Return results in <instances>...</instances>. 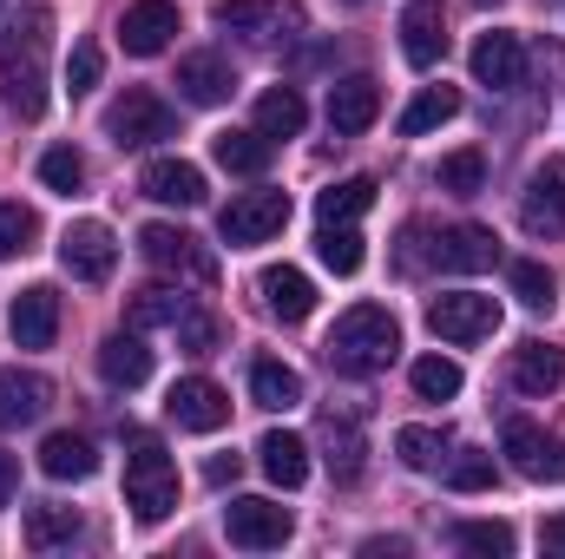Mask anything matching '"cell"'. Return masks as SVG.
Here are the masks:
<instances>
[{
	"mask_svg": "<svg viewBox=\"0 0 565 559\" xmlns=\"http://www.w3.org/2000/svg\"><path fill=\"white\" fill-rule=\"evenodd\" d=\"M46 33H53V13L46 7H20L7 40H0V99L20 119L46 113Z\"/></svg>",
	"mask_w": 565,
	"mask_h": 559,
	"instance_id": "6da1fadb",
	"label": "cell"
},
{
	"mask_svg": "<svg viewBox=\"0 0 565 559\" xmlns=\"http://www.w3.org/2000/svg\"><path fill=\"white\" fill-rule=\"evenodd\" d=\"M395 349H402V329H395V316H388L382 303L342 309L335 329H329V342H322V356H329L342 376H375V369L395 362Z\"/></svg>",
	"mask_w": 565,
	"mask_h": 559,
	"instance_id": "7a4b0ae2",
	"label": "cell"
},
{
	"mask_svg": "<svg viewBox=\"0 0 565 559\" xmlns=\"http://www.w3.org/2000/svg\"><path fill=\"white\" fill-rule=\"evenodd\" d=\"M126 507L139 520H164L178 507V467H171V454L151 434H139L132 454H126Z\"/></svg>",
	"mask_w": 565,
	"mask_h": 559,
	"instance_id": "3957f363",
	"label": "cell"
},
{
	"mask_svg": "<svg viewBox=\"0 0 565 559\" xmlns=\"http://www.w3.org/2000/svg\"><path fill=\"white\" fill-rule=\"evenodd\" d=\"M106 133H113V145H119V151H151V145L178 139V113H171L158 93L132 86L126 99H113V113H106Z\"/></svg>",
	"mask_w": 565,
	"mask_h": 559,
	"instance_id": "277c9868",
	"label": "cell"
},
{
	"mask_svg": "<svg viewBox=\"0 0 565 559\" xmlns=\"http://www.w3.org/2000/svg\"><path fill=\"white\" fill-rule=\"evenodd\" d=\"M427 329L440 342H487L500 329V303L480 296V289H447V296L427 303Z\"/></svg>",
	"mask_w": 565,
	"mask_h": 559,
	"instance_id": "5b68a950",
	"label": "cell"
},
{
	"mask_svg": "<svg viewBox=\"0 0 565 559\" xmlns=\"http://www.w3.org/2000/svg\"><path fill=\"white\" fill-rule=\"evenodd\" d=\"M139 251L158 271H171V277H184V283H217V257H211L191 231H178V224H145Z\"/></svg>",
	"mask_w": 565,
	"mask_h": 559,
	"instance_id": "8992f818",
	"label": "cell"
},
{
	"mask_svg": "<svg viewBox=\"0 0 565 559\" xmlns=\"http://www.w3.org/2000/svg\"><path fill=\"white\" fill-rule=\"evenodd\" d=\"M282 224H289V198L282 191H244V198H231L217 211L224 244H264V238H277Z\"/></svg>",
	"mask_w": 565,
	"mask_h": 559,
	"instance_id": "52a82bcc",
	"label": "cell"
},
{
	"mask_svg": "<svg viewBox=\"0 0 565 559\" xmlns=\"http://www.w3.org/2000/svg\"><path fill=\"white\" fill-rule=\"evenodd\" d=\"M60 264H66V277H79V283H106L113 264H119V244H113V231L99 218H79V224L60 231Z\"/></svg>",
	"mask_w": 565,
	"mask_h": 559,
	"instance_id": "ba28073f",
	"label": "cell"
},
{
	"mask_svg": "<svg viewBox=\"0 0 565 559\" xmlns=\"http://www.w3.org/2000/svg\"><path fill=\"white\" fill-rule=\"evenodd\" d=\"M224 534H231V547H244V553H270V547H282L296 527H289V514H282L277 500L244 494V500L224 507Z\"/></svg>",
	"mask_w": 565,
	"mask_h": 559,
	"instance_id": "9c48e42d",
	"label": "cell"
},
{
	"mask_svg": "<svg viewBox=\"0 0 565 559\" xmlns=\"http://www.w3.org/2000/svg\"><path fill=\"white\" fill-rule=\"evenodd\" d=\"M500 454H507L513 474H526V481H565V441L546 434V428H533V421H507Z\"/></svg>",
	"mask_w": 565,
	"mask_h": 559,
	"instance_id": "30bf717a",
	"label": "cell"
},
{
	"mask_svg": "<svg viewBox=\"0 0 565 559\" xmlns=\"http://www.w3.org/2000/svg\"><path fill=\"white\" fill-rule=\"evenodd\" d=\"M520 224H526L533 238H565V158H546V165L526 178Z\"/></svg>",
	"mask_w": 565,
	"mask_h": 559,
	"instance_id": "8fae6325",
	"label": "cell"
},
{
	"mask_svg": "<svg viewBox=\"0 0 565 559\" xmlns=\"http://www.w3.org/2000/svg\"><path fill=\"white\" fill-rule=\"evenodd\" d=\"M164 415L178 421V428H191V434H217L231 421V395L217 382H204V376H184V382H171Z\"/></svg>",
	"mask_w": 565,
	"mask_h": 559,
	"instance_id": "7c38bea8",
	"label": "cell"
},
{
	"mask_svg": "<svg viewBox=\"0 0 565 559\" xmlns=\"http://www.w3.org/2000/svg\"><path fill=\"white\" fill-rule=\"evenodd\" d=\"M375 119H382V80H369V73H349V80H335V86H329V126H335L342 139L369 133Z\"/></svg>",
	"mask_w": 565,
	"mask_h": 559,
	"instance_id": "4fadbf2b",
	"label": "cell"
},
{
	"mask_svg": "<svg viewBox=\"0 0 565 559\" xmlns=\"http://www.w3.org/2000/svg\"><path fill=\"white\" fill-rule=\"evenodd\" d=\"M171 33H178V7H171V0H132V7H126V20H119V46H126L132 60L164 53V46H171Z\"/></svg>",
	"mask_w": 565,
	"mask_h": 559,
	"instance_id": "5bb4252c",
	"label": "cell"
},
{
	"mask_svg": "<svg viewBox=\"0 0 565 559\" xmlns=\"http://www.w3.org/2000/svg\"><path fill=\"white\" fill-rule=\"evenodd\" d=\"M7 329H13L20 349H53V336H60V296H53L46 283L20 289L13 309H7Z\"/></svg>",
	"mask_w": 565,
	"mask_h": 559,
	"instance_id": "9a60e30c",
	"label": "cell"
},
{
	"mask_svg": "<svg viewBox=\"0 0 565 559\" xmlns=\"http://www.w3.org/2000/svg\"><path fill=\"white\" fill-rule=\"evenodd\" d=\"M473 80L493 86V93H513L526 80V46L520 33H480L473 40Z\"/></svg>",
	"mask_w": 565,
	"mask_h": 559,
	"instance_id": "2e32d148",
	"label": "cell"
},
{
	"mask_svg": "<svg viewBox=\"0 0 565 559\" xmlns=\"http://www.w3.org/2000/svg\"><path fill=\"white\" fill-rule=\"evenodd\" d=\"M53 409V382L40 369H0V428H33Z\"/></svg>",
	"mask_w": 565,
	"mask_h": 559,
	"instance_id": "e0dca14e",
	"label": "cell"
},
{
	"mask_svg": "<svg viewBox=\"0 0 565 559\" xmlns=\"http://www.w3.org/2000/svg\"><path fill=\"white\" fill-rule=\"evenodd\" d=\"M139 191L158 198V204L191 211V204H204V171H198L191 158H151V165L139 171Z\"/></svg>",
	"mask_w": 565,
	"mask_h": 559,
	"instance_id": "ac0fdd59",
	"label": "cell"
},
{
	"mask_svg": "<svg viewBox=\"0 0 565 559\" xmlns=\"http://www.w3.org/2000/svg\"><path fill=\"white\" fill-rule=\"evenodd\" d=\"M178 93H184L191 106H224V99L237 93V73H231L224 53H184V60H178Z\"/></svg>",
	"mask_w": 565,
	"mask_h": 559,
	"instance_id": "d6986e66",
	"label": "cell"
},
{
	"mask_svg": "<svg viewBox=\"0 0 565 559\" xmlns=\"http://www.w3.org/2000/svg\"><path fill=\"white\" fill-rule=\"evenodd\" d=\"M434 264L454 271V277H473V271H493L500 264V238L480 231V224H454L440 244H434Z\"/></svg>",
	"mask_w": 565,
	"mask_h": 559,
	"instance_id": "ffe728a7",
	"label": "cell"
},
{
	"mask_svg": "<svg viewBox=\"0 0 565 559\" xmlns=\"http://www.w3.org/2000/svg\"><path fill=\"white\" fill-rule=\"evenodd\" d=\"M217 27L250 33V40H277L282 27H302V13L289 0H217Z\"/></svg>",
	"mask_w": 565,
	"mask_h": 559,
	"instance_id": "44dd1931",
	"label": "cell"
},
{
	"mask_svg": "<svg viewBox=\"0 0 565 559\" xmlns=\"http://www.w3.org/2000/svg\"><path fill=\"white\" fill-rule=\"evenodd\" d=\"M402 53H408V66H434L447 53V13H440V0H408V13H402Z\"/></svg>",
	"mask_w": 565,
	"mask_h": 559,
	"instance_id": "7402d4cb",
	"label": "cell"
},
{
	"mask_svg": "<svg viewBox=\"0 0 565 559\" xmlns=\"http://www.w3.org/2000/svg\"><path fill=\"white\" fill-rule=\"evenodd\" d=\"M99 376H106L113 389H145V382H151V349H145L139 329H119V336L99 342Z\"/></svg>",
	"mask_w": 565,
	"mask_h": 559,
	"instance_id": "603a6c76",
	"label": "cell"
},
{
	"mask_svg": "<svg viewBox=\"0 0 565 559\" xmlns=\"http://www.w3.org/2000/svg\"><path fill=\"white\" fill-rule=\"evenodd\" d=\"M507 376H513L520 395H553L565 382V349H553V342H520L513 362H507Z\"/></svg>",
	"mask_w": 565,
	"mask_h": 559,
	"instance_id": "cb8c5ba5",
	"label": "cell"
},
{
	"mask_svg": "<svg viewBox=\"0 0 565 559\" xmlns=\"http://www.w3.org/2000/svg\"><path fill=\"white\" fill-rule=\"evenodd\" d=\"M40 474L46 481H93L99 474V447L86 434H46L40 441Z\"/></svg>",
	"mask_w": 565,
	"mask_h": 559,
	"instance_id": "d4e9b609",
	"label": "cell"
},
{
	"mask_svg": "<svg viewBox=\"0 0 565 559\" xmlns=\"http://www.w3.org/2000/svg\"><path fill=\"white\" fill-rule=\"evenodd\" d=\"M257 461H264V474H270L277 487H302V481H309V441H302V434L270 428V434L257 441Z\"/></svg>",
	"mask_w": 565,
	"mask_h": 559,
	"instance_id": "484cf974",
	"label": "cell"
},
{
	"mask_svg": "<svg viewBox=\"0 0 565 559\" xmlns=\"http://www.w3.org/2000/svg\"><path fill=\"white\" fill-rule=\"evenodd\" d=\"M26 547L33 553H53V547H73L79 540V507H60V500H40V507H26Z\"/></svg>",
	"mask_w": 565,
	"mask_h": 559,
	"instance_id": "4316f807",
	"label": "cell"
},
{
	"mask_svg": "<svg viewBox=\"0 0 565 559\" xmlns=\"http://www.w3.org/2000/svg\"><path fill=\"white\" fill-rule=\"evenodd\" d=\"M264 303H270V316H282V323H302L309 309H316V283L302 277V271H289V264H277V271H264Z\"/></svg>",
	"mask_w": 565,
	"mask_h": 559,
	"instance_id": "83f0119b",
	"label": "cell"
},
{
	"mask_svg": "<svg viewBox=\"0 0 565 559\" xmlns=\"http://www.w3.org/2000/svg\"><path fill=\"white\" fill-rule=\"evenodd\" d=\"M309 126V106H302V93L296 86H270L264 99H257V133L277 145V139H296Z\"/></svg>",
	"mask_w": 565,
	"mask_h": 559,
	"instance_id": "f1b7e54d",
	"label": "cell"
},
{
	"mask_svg": "<svg viewBox=\"0 0 565 559\" xmlns=\"http://www.w3.org/2000/svg\"><path fill=\"white\" fill-rule=\"evenodd\" d=\"M270 151H277V145L264 139V133H217V139H211V158H217L224 171H237V178H264V171H270Z\"/></svg>",
	"mask_w": 565,
	"mask_h": 559,
	"instance_id": "f546056e",
	"label": "cell"
},
{
	"mask_svg": "<svg viewBox=\"0 0 565 559\" xmlns=\"http://www.w3.org/2000/svg\"><path fill=\"white\" fill-rule=\"evenodd\" d=\"M250 395H257V409H296L302 402V376L277 362V356H257L250 362Z\"/></svg>",
	"mask_w": 565,
	"mask_h": 559,
	"instance_id": "4dcf8cb0",
	"label": "cell"
},
{
	"mask_svg": "<svg viewBox=\"0 0 565 559\" xmlns=\"http://www.w3.org/2000/svg\"><path fill=\"white\" fill-rule=\"evenodd\" d=\"M434 184L440 191H454V198H480L487 191V151H447L440 165H434Z\"/></svg>",
	"mask_w": 565,
	"mask_h": 559,
	"instance_id": "1f68e13d",
	"label": "cell"
},
{
	"mask_svg": "<svg viewBox=\"0 0 565 559\" xmlns=\"http://www.w3.org/2000/svg\"><path fill=\"white\" fill-rule=\"evenodd\" d=\"M369 204H375V178H342V184H329V191L316 198V218H322V224H355Z\"/></svg>",
	"mask_w": 565,
	"mask_h": 559,
	"instance_id": "d6a6232c",
	"label": "cell"
},
{
	"mask_svg": "<svg viewBox=\"0 0 565 559\" xmlns=\"http://www.w3.org/2000/svg\"><path fill=\"white\" fill-rule=\"evenodd\" d=\"M184 309H191V303H184V296H178V289H164V283H151V289H139V296H132V309H126V323H132V329H178V316H184Z\"/></svg>",
	"mask_w": 565,
	"mask_h": 559,
	"instance_id": "836d02e7",
	"label": "cell"
},
{
	"mask_svg": "<svg viewBox=\"0 0 565 559\" xmlns=\"http://www.w3.org/2000/svg\"><path fill=\"white\" fill-rule=\"evenodd\" d=\"M322 441H329V474H335L342 487H355V481H362V428H355V421H335V415H329Z\"/></svg>",
	"mask_w": 565,
	"mask_h": 559,
	"instance_id": "e575fe53",
	"label": "cell"
},
{
	"mask_svg": "<svg viewBox=\"0 0 565 559\" xmlns=\"http://www.w3.org/2000/svg\"><path fill=\"white\" fill-rule=\"evenodd\" d=\"M454 113H460V93H454V86H422V93H415V106L402 113V133H408V139H422V133H434V126H447Z\"/></svg>",
	"mask_w": 565,
	"mask_h": 559,
	"instance_id": "d590c367",
	"label": "cell"
},
{
	"mask_svg": "<svg viewBox=\"0 0 565 559\" xmlns=\"http://www.w3.org/2000/svg\"><path fill=\"white\" fill-rule=\"evenodd\" d=\"M316 257H322L335 277H355L369 251H362V238H355L349 224H322V231H316Z\"/></svg>",
	"mask_w": 565,
	"mask_h": 559,
	"instance_id": "8d00e7d4",
	"label": "cell"
},
{
	"mask_svg": "<svg viewBox=\"0 0 565 559\" xmlns=\"http://www.w3.org/2000/svg\"><path fill=\"white\" fill-rule=\"evenodd\" d=\"M408 382H415L422 402H454L467 376H460V362H447V356H422V362L408 369Z\"/></svg>",
	"mask_w": 565,
	"mask_h": 559,
	"instance_id": "74e56055",
	"label": "cell"
},
{
	"mask_svg": "<svg viewBox=\"0 0 565 559\" xmlns=\"http://www.w3.org/2000/svg\"><path fill=\"white\" fill-rule=\"evenodd\" d=\"M40 184H46V191H60V198H73V191L86 184V158H79L73 145H53V151H40Z\"/></svg>",
	"mask_w": 565,
	"mask_h": 559,
	"instance_id": "f35d334b",
	"label": "cell"
},
{
	"mask_svg": "<svg viewBox=\"0 0 565 559\" xmlns=\"http://www.w3.org/2000/svg\"><path fill=\"white\" fill-rule=\"evenodd\" d=\"M507 277H513V296H520L526 309H553V303H559V277H553L546 264H533V257H520Z\"/></svg>",
	"mask_w": 565,
	"mask_h": 559,
	"instance_id": "ab89813d",
	"label": "cell"
},
{
	"mask_svg": "<svg viewBox=\"0 0 565 559\" xmlns=\"http://www.w3.org/2000/svg\"><path fill=\"white\" fill-rule=\"evenodd\" d=\"M395 454H402V467L434 474L440 454H447V434H440V428H402V434H395Z\"/></svg>",
	"mask_w": 565,
	"mask_h": 559,
	"instance_id": "60d3db41",
	"label": "cell"
},
{
	"mask_svg": "<svg viewBox=\"0 0 565 559\" xmlns=\"http://www.w3.org/2000/svg\"><path fill=\"white\" fill-rule=\"evenodd\" d=\"M454 547H460V553L507 559L513 553V527H507V520H467V527H454Z\"/></svg>",
	"mask_w": 565,
	"mask_h": 559,
	"instance_id": "b9f144b4",
	"label": "cell"
},
{
	"mask_svg": "<svg viewBox=\"0 0 565 559\" xmlns=\"http://www.w3.org/2000/svg\"><path fill=\"white\" fill-rule=\"evenodd\" d=\"M447 487H454V494H480V487H493V454H487V447H460V454L447 461Z\"/></svg>",
	"mask_w": 565,
	"mask_h": 559,
	"instance_id": "7bdbcfd3",
	"label": "cell"
},
{
	"mask_svg": "<svg viewBox=\"0 0 565 559\" xmlns=\"http://www.w3.org/2000/svg\"><path fill=\"white\" fill-rule=\"evenodd\" d=\"M40 238V218L26 204H0V257H26Z\"/></svg>",
	"mask_w": 565,
	"mask_h": 559,
	"instance_id": "ee69618b",
	"label": "cell"
},
{
	"mask_svg": "<svg viewBox=\"0 0 565 559\" xmlns=\"http://www.w3.org/2000/svg\"><path fill=\"white\" fill-rule=\"evenodd\" d=\"M99 73H106L99 46H93V40H79V46H73V60H66V93H93V86H99Z\"/></svg>",
	"mask_w": 565,
	"mask_h": 559,
	"instance_id": "f6af8a7d",
	"label": "cell"
},
{
	"mask_svg": "<svg viewBox=\"0 0 565 559\" xmlns=\"http://www.w3.org/2000/svg\"><path fill=\"white\" fill-rule=\"evenodd\" d=\"M178 342H184L191 356H211V349H217V323H211L204 309H184V316H178Z\"/></svg>",
	"mask_w": 565,
	"mask_h": 559,
	"instance_id": "bcb514c9",
	"label": "cell"
},
{
	"mask_svg": "<svg viewBox=\"0 0 565 559\" xmlns=\"http://www.w3.org/2000/svg\"><path fill=\"white\" fill-rule=\"evenodd\" d=\"M13 487H20V454H7V447H0V507L13 500Z\"/></svg>",
	"mask_w": 565,
	"mask_h": 559,
	"instance_id": "7dc6e473",
	"label": "cell"
},
{
	"mask_svg": "<svg viewBox=\"0 0 565 559\" xmlns=\"http://www.w3.org/2000/svg\"><path fill=\"white\" fill-rule=\"evenodd\" d=\"M237 467H244L237 454H217V461L204 467V481H211V487H224V481H237Z\"/></svg>",
	"mask_w": 565,
	"mask_h": 559,
	"instance_id": "c3c4849f",
	"label": "cell"
},
{
	"mask_svg": "<svg viewBox=\"0 0 565 559\" xmlns=\"http://www.w3.org/2000/svg\"><path fill=\"white\" fill-rule=\"evenodd\" d=\"M540 547H546V553H565V514H559V520H546V527H540Z\"/></svg>",
	"mask_w": 565,
	"mask_h": 559,
	"instance_id": "681fc988",
	"label": "cell"
},
{
	"mask_svg": "<svg viewBox=\"0 0 565 559\" xmlns=\"http://www.w3.org/2000/svg\"><path fill=\"white\" fill-rule=\"evenodd\" d=\"M473 7H500V0H473Z\"/></svg>",
	"mask_w": 565,
	"mask_h": 559,
	"instance_id": "f907efd6",
	"label": "cell"
},
{
	"mask_svg": "<svg viewBox=\"0 0 565 559\" xmlns=\"http://www.w3.org/2000/svg\"><path fill=\"white\" fill-rule=\"evenodd\" d=\"M349 7H355V0H349Z\"/></svg>",
	"mask_w": 565,
	"mask_h": 559,
	"instance_id": "816d5d0a",
	"label": "cell"
}]
</instances>
